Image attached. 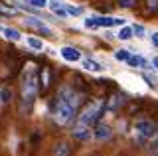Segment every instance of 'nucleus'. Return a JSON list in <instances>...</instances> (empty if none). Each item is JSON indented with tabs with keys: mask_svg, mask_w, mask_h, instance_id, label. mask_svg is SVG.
I'll return each instance as SVG.
<instances>
[{
	"mask_svg": "<svg viewBox=\"0 0 158 156\" xmlns=\"http://www.w3.org/2000/svg\"><path fill=\"white\" fill-rule=\"evenodd\" d=\"M115 26H125V18H113Z\"/></svg>",
	"mask_w": 158,
	"mask_h": 156,
	"instance_id": "31",
	"label": "nucleus"
},
{
	"mask_svg": "<svg viewBox=\"0 0 158 156\" xmlns=\"http://www.w3.org/2000/svg\"><path fill=\"white\" fill-rule=\"evenodd\" d=\"M71 134H73V138H75V140H79V142H89V140L93 138L91 129L85 126V125H79V123H73Z\"/></svg>",
	"mask_w": 158,
	"mask_h": 156,
	"instance_id": "6",
	"label": "nucleus"
},
{
	"mask_svg": "<svg viewBox=\"0 0 158 156\" xmlns=\"http://www.w3.org/2000/svg\"><path fill=\"white\" fill-rule=\"evenodd\" d=\"M93 136L97 140H109L113 136V129L109 125H103V123H97L93 126Z\"/></svg>",
	"mask_w": 158,
	"mask_h": 156,
	"instance_id": "9",
	"label": "nucleus"
},
{
	"mask_svg": "<svg viewBox=\"0 0 158 156\" xmlns=\"http://www.w3.org/2000/svg\"><path fill=\"white\" fill-rule=\"evenodd\" d=\"M103 115H105V99H95V101H89L81 111H77V117L73 123H79V125H85L89 129H93L101 121Z\"/></svg>",
	"mask_w": 158,
	"mask_h": 156,
	"instance_id": "3",
	"label": "nucleus"
},
{
	"mask_svg": "<svg viewBox=\"0 0 158 156\" xmlns=\"http://www.w3.org/2000/svg\"><path fill=\"white\" fill-rule=\"evenodd\" d=\"M127 63H128V67H132V69H146V67L150 65L142 55H132V53H131V57L127 60Z\"/></svg>",
	"mask_w": 158,
	"mask_h": 156,
	"instance_id": "13",
	"label": "nucleus"
},
{
	"mask_svg": "<svg viewBox=\"0 0 158 156\" xmlns=\"http://www.w3.org/2000/svg\"><path fill=\"white\" fill-rule=\"evenodd\" d=\"M83 24H85V28H91V30H95V28H99V26H97V22H95V16H91V18H85V20H83Z\"/></svg>",
	"mask_w": 158,
	"mask_h": 156,
	"instance_id": "27",
	"label": "nucleus"
},
{
	"mask_svg": "<svg viewBox=\"0 0 158 156\" xmlns=\"http://www.w3.org/2000/svg\"><path fill=\"white\" fill-rule=\"evenodd\" d=\"M81 103H83V93H79L71 85H61L52 103V115L56 123L61 126H71Z\"/></svg>",
	"mask_w": 158,
	"mask_h": 156,
	"instance_id": "1",
	"label": "nucleus"
},
{
	"mask_svg": "<svg viewBox=\"0 0 158 156\" xmlns=\"http://www.w3.org/2000/svg\"><path fill=\"white\" fill-rule=\"evenodd\" d=\"M12 99H14L12 87L6 85V83H2V85H0V107L10 105V103H12Z\"/></svg>",
	"mask_w": 158,
	"mask_h": 156,
	"instance_id": "12",
	"label": "nucleus"
},
{
	"mask_svg": "<svg viewBox=\"0 0 158 156\" xmlns=\"http://www.w3.org/2000/svg\"><path fill=\"white\" fill-rule=\"evenodd\" d=\"M136 2H138V0H118V6H121V8H127V10H131V8L136 6Z\"/></svg>",
	"mask_w": 158,
	"mask_h": 156,
	"instance_id": "26",
	"label": "nucleus"
},
{
	"mask_svg": "<svg viewBox=\"0 0 158 156\" xmlns=\"http://www.w3.org/2000/svg\"><path fill=\"white\" fill-rule=\"evenodd\" d=\"M150 150H154V152L158 150V130L154 133V136L150 138Z\"/></svg>",
	"mask_w": 158,
	"mask_h": 156,
	"instance_id": "29",
	"label": "nucleus"
},
{
	"mask_svg": "<svg viewBox=\"0 0 158 156\" xmlns=\"http://www.w3.org/2000/svg\"><path fill=\"white\" fill-rule=\"evenodd\" d=\"M144 26H142V24H135V26H132V36H136V38H142L144 36Z\"/></svg>",
	"mask_w": 158,
	"mask_h": 156,
	"instance_id": "25",
	"label": "nucleus"
},
{
	"mask_svg": "<svg viewBox=\"0 0 158 156\" xmlns=\"http://www.w3.org/2000/svg\"><path fill=\"white\" fill-rule=\"evenodd\" d=\"M152 67H154V69L158 71V55H154V57H152Z\"/></svg>",
	"mask_w": 158,
	"mask_h": 156,
	"instance_id": "32",
	"label": "nucleus"
},
{
	"mask_svg": "<svg viewBox=\"0 0 158 156\" xmlns=\"http://www.w3.org/2000/svg\"><path fill=\"white\" fill-rule=\"evenodd\" d=\"M142 77L146 79V83L150 85V87H158V77L154 75V73H148V71H144V73H142Z\"/></svg>",
	"mask_w": 158,
	"mask_h": 156,
	"instance_id": "22",
	"label": "nucleus"
},
{
	"mask_svg": "<svg viewBox=\"0 0 158 156\" xmlns=\"http://www.w3.org/2000/svg\"><path fill=\"white\" fill-rule=\"evenodd\" d=\"M69 152H71V148L67 142H57L53 146V156H69Z\"/></svg>",
	"mask_w": 158,
	"mask_h": 156,
	"instance_id": "17",
	"label": "nucleus"
},
{
	"mask_svg": "<svg viewBox=\"0 0 158 156\" xmlns=\"http://www.w3.org/2000/svg\"><path fill=\"white\" fill-rule=\"evenodd\" d=\"M0 32H2V36L6 38V40H10V42H20V40H22V34H20L16 28L0 26Z\"/></svg>",
	"mask_w": 158,
	"mask_h": 156,
	"instance_id": "14",
	"label": "nucleus"
},
{
	"mask_svg": "<svg viewBox=\"0 0 158 156\" xmlns=\"http://www.w3.org/2000/svg\"><path fill=\"white\" fill-rule=\"evenodd\" d=\"M81 63H83V69L85 71H91V73H103L105 71V67H103L99 61L91 60V57H81Z\"/></svg>",
	"mask_w": 158,
	"mask_h": 156,
	"instance_id": "11",
	"label": "nucleus"
},
{
	"mask_svg": "<svg viewBox=\"0 0 158 156\" xmlns=\"http://www.w3.org/2000/svg\"><path fill=\"white\" fill-rule=\"evenodd\" d=\"M40 95V83H38V67L36 63H26L20 77V113H32L34 103Z\"/></svg>",
	"mask_w": 158,
	"mask_h": 156,
	"instance_id": "2",
	"label": "nucleus"
},
{
	"mask_svg": "<svg viewBox=\"0 0 158 156\" xmlns=\"http://www.w3.org/2000/svg\"><path fill=\"white\" fill-rule=\"evenodd\" d=\"M24 26L32 28V30H36L38 34H42V36H46V38L53 36V28L48 26L44 20H40V18H36V16H26L24 18Z\"/></svg>",
	"mask_w": 158,
	"mask_h": 156,
	"instance_id": "5",
	"label": "nucleus"
},
{
	"mask_svg": "<svg viewBox=\"0 0 158 156\" xmlns=\"http://www.w3.org/2000/svg\"><path fill=\"white\" fill-rule=\"evenodd\" d=\"M26 43L30 47H32V50H44V40H38V38H26Z\"/></svg>",
	"mask_w": 158,
	"mask_h": 156,
	"instance_id": "20",
	"label": "nucleus"
},
{
	"mask_svg": "<svg viewBox=\"0 0 158 156\" xmlns=\"http://www.w3.org/2000/svg\"><path fill=\"white\" fill-rule=\"evenodd\" d=\"M95 22L99 28H113L115 22H113V16H95Z\"/></svg>",
	"mask_w": 158,
	"mask_h": 156,
	"instance_id": "18",
	"label": "nucleus"
},
{
	"mask_svg": "<svg viewBox=\"0 0 158 156\" xmlns=\"http://www.w3.org/2000/svg\"><path fill=\"white\" fill-rule=\"evenodd\" d=\"M146 10L148 12H156L158 10V0H146Z\"/></svg>",
	"mask_w": 158,
	"mask_h": 156,
	"instance_id": "28",
	"label": "nucleus"
},
{
	"mask_svg": "<svg viewBox=\"0 0 158 156\" xmlns=\"http://www.w3.org/2000/svg\"><path fill=\"white\" fill-rule=\"evenodd\" d=\"M123 103H125V95L115 93V95L109 97V99H105V111L107 113H117V111L123 107Z\"/></svg>",
	"mask_w": 158,
	"mask_h": 156,
	"instance_id": "8",
	"label": "nucleus"
},
{
	"mask_svg": "<svg viewBox=\"0 0 158 156\" xmlns=\"http://www.w3.org/2000/svg\"><path fill=\"white\" fill-rule=\"evenodd\" d=\"M117 38L121 42H128V40H132V26H121V30H118V34H117Z\"/></svg>",
	"mask_w": 158,
	"mask_h": 156,
	"instance_id": "16",
	"label": "nucleus"
},
{
	"mask_svg": "<svg viewBox=\"0 0 158 156\" xmlns=\"http://www.w3.org/2000/svg\"><path fill=\"white\" fill-rule=\"evenodd\" d=\"M65 6V12H67V16H75V18H79L83 14V8L81 6H73V4H63Z\"/></svg>",
	"mask_w": 158,
	"mask_h": 156,
	"instance_id": "19",
	"label": "nucleus"
},
{
	"mask_svg": "<svg viewBox=\"0 0 158 156\" xmlns=\"http://www.w3.org/2000/svg\"><path fill=\"white\" fill-rule=\"evenodd\" d=\"M48 6L49 10L56 14L57 18H67V12H65V6H63L61 2H57V0H48Z\"/></svg>",
	"mask_w": 158,
	"mask_h": 156,
	"instance_id": "15",
	"label": "nucleus"
},
{
	"mask_svg": "<svg viewBox=\"0 0 158 156\" xmlns=\"http://www.w3.org/2000/svg\"><path fill=\"white\" fill-rule=\"evenodd\" d=\"M32 8H36V10H42V8L48 6V0H26Z\"/></svg>",
	"mask_w": 158,
	"mask_h": 156,
	"instance_id": "23",
	"label": "nucleus"
},
{
	"mask_svg": "<svg viewBox=\"0 0 158 156\" xmlns=\"http://www.w3.org/2000/svg\"><path fill=\"white\" fill-rule=\"evenodd\" d=\"M52 81H53V75H52V69L46 65L38 71V83H40V91H48L52 87Z\"/></svg>",
	"mask_w": 158,
	"mask_h": 156,
	"instance_id": "7",
	"label": "nucleus"
},
{
	"mask_svg": "<svg viewBox=\"0 0 158 156\" xmlns=\"http://www.w3.org/2000/svg\"><path fill=\"white\" fill-rule=\"evenodd\" d=\"M156 133V126L152 121L148 119H142V121H136L135 123V129H132V136H135V142L136 144H148L150 138L154 136Z\"/></svg>",
	"mask_w": 158,
	"mask_h": 156,
	"instance_id": "4",
	"label": "nucleus"
},
{
	"mask_svg": "<svg viewBox=\"0 0 158 156\" xmlns=\"http://www.w3.org/2000/svg\"><path fill=\"white\" fill-rule=\"evenodd\" d=\"M0 14L6 16V18H10V16H16L18 10H16V8H8V6H0Z\"/></svg>",
	"mask_w": 158,
	"mask_h": 156,
	"instance_id": "24",
	"label": "nucleus"
},
{
	"mask_svg": "<svg viewBox=\"0 0 158 156\" xmlns=\"http://www.w3.org/2000/svg\"><path fill=\"white\" fill-rule=\"evenodd\" d=\"M59 53H61V57L65 61L69 63H75V61H81V51L75 50V47H71V46H65V47H61L59 50Z\"/></svg>",
	"mask_w": 158,
	"mask_h": 156,
	"instance_id": "10",
	"label": "nucleus"
},
{
	"mask_svg": "<svg viewBox=\"0 0 158 156\" xmlns=\"http://www.w3.org/2000/svg\"><path fill=\"white\" fill-rule=\"evenodd\" d=\"M150 42H152V46L158 47V32H152L150 34Z\"/></svg>",
	"mask_w": 158,
	"mask_h": 156,
	"instance_id": "30",
	"label": "nucleus"
},
{
	"mask_svg": "<svg viewBox=\"0 0 158 156\" xmlns=\"http://www.w3.org/2000/svg\"><path fill=\"white\" fill-rule=\"evenodd\" d=\"M113 55H115L117 61H125V63H127V60L131 57V51H128V50H117Z\"/></svg>",
	"mask_w": 158,
	"mask_h": 156,
	"instance_id": "21",
	"label": "nucleus"
}]
</instances>
